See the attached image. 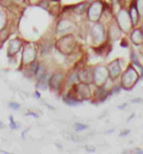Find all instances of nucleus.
<instances>
[{"label": "nucleus", "mask_w": 143, "mask_h": 154, "mask_svg": "<svg viewBox=\"0 0 143 154\" xmlns=\"http://www.w3.org/2000/svg\"><path fill=\"white\" fill-rule=\"evenodd\" d=\"M38 1H39V0H29V2H30L31 5H37Z\"/></svg>", "instance_id": "a878e982"}, {"label": "nucleus", "mask_w": 143, "mask_h": 154, "mask_svg": "<svg viewBox=\"0 0 143 154\" xmlns=\"http://www.w3.org/2000/svg\"><path fill=\"white\" fill-rule=\"evenodd\" d=\"M90 35L92 37L93 41V44L94 45H102L105 43L107 37V32L106 29H105V25L99 20L97 23H93V25L91 26V30H90Z\"/></svg>", "instance_id": "423d86ee"}, {"label": "nucleus", "mask_w": 143, "mask_h": 154, "mask_svg": "<svg viewBox=\"0 0 143 154\" xmlns=\"http://www.w3.org/2000/svg\"><path fill=\"white\" fill-rule=\"evenodd\" d=\"M87 128H88L87 125H84V124H80V123H75V124H74L75 131H82V130H86Z\"/></svg>", "instance_id": "5701e85b"}, {"label": "nucleus", "mask_w": 143, "mask_h": 154, "mask_svg": "<svg viewBox=\"0 0 143 154\" xmlns=\"http://www.w3.org/2000/svg\"><path fill=\"white\" fill-rule=\"evenodd\" d=\"M76 47L75 36L73 34H65L55 42V48L63 55L69 56Z\"/></svg>", "instance_id": "f03ea898"}, {"label": "nucleus", "mask_w": 143, "mask_h": 154, "mask_svg": "<svg viewBox=\"0 0 143 154\" xmlns=\"http://www.w3.org/2000/svg\"><path fill=\"white\" fill-rule=\"evenodd\" d=\"M0 128H5V125H4V124H2L1 122H0Z\"/></svg>", "instance_id": "cd10ccee"}, {"label": "nucleus", "mask_w": 143, "mask_h": 154, "mask_svg": "<svg viewBox=\"0 0 143 154\" xmlns=\"http://www.w3.org/2000/svg\"><path fill=\"white\" fill-rule=\"evenodd\" d=\"M116 22H117L118 26L120 28L122 32H124V34H129L131 31V29L134 28L132 23H131L130 14H129V11L126 8H124V7H122L118 11L117 17H116Z\"/></svg>", "instance_id": "0eeeda50"}, {"label": "nucleus", "mask_w": 143, "mask_h": 154, "mask_svg": "<svg viewBox=\"0 0 143 154\" xmlns=\"http://www.w3.org/2000/svg\"><path fill=\"white\" fill-rule=\"evenodd\" d=\"M128 11H129V14H130V18H131V23H132V26L135 28V26L138 24V22H140V18H141V16H140V13H138V10H137V7H136V4H135V1H134V2H131V5H130V8H129Z\"/></svg>", "instance_id": "2eb2a0df"}, {"label": "nucleus", "mask_w": 143, "mask_h": 154, "mask_svg": "<svg viewBox=\"0 0 143 154\" xmlns=\"http://www.w3.org/2000/svg\"><path fill=\"white\" fill-rule=\"evenodd\" d=\"M10 119H11V128H12V129H17V128H18V124H16V123L13 122L12 117H10Z\"/></svg>", "instance_id": "393cba45"}, {"label": "nucleus", "mask_w": 143, "mask_h": 154, "mask_svg": "<svg viewBox=\"0 0 143 154\" xmlns=\"http://www.w3.org/2000/svg\"><path fill=\"white\" fill-rule=\"evenodd\" d=\"M63 79H65L63 73H62L61 71H57V72L53 73L51 77L49 78V80H48V86L50 87L51 91H54V92H59V91L62 88Z\"/></svg>", "instance_id": "1a4fd4ad"}, {"label": "nucleus", "mask_w": 143, "mask_h": 154, "mask_svg": "<svg viewBox=\"0 0 143 154\" xmlns=\"http://www.w3.org/2000/svg\"><path fill=\"white\" fill-rule=\"evenodd\" d=\"M128 133H130V131H129V130H124V131H123V133H122L120 135H122V136H124V135H126Z\"/></svg>", "instance_id": "bb28decb"}, {"label": "nucleus", "mask_w": 143, "mask_h": 154, "mask_svg": "<svg viewBox=\"0 0 143 154\" xmlns=\"http://www.w3.org/2000/svg\"><path fill=\"white\" fill-rule=\"evenodd\" d=\"M37 55H38V49L36 44L31 42L24 43L23 51H22V67L26 68L31 63H34L37 59Z\"/></svg>", "instance_id": "20e7f679"}, {"label": "nucleus", "mask_w": 143, "mask_h": 154, "mask_svg": "<svg viewBox=\"0 0 143 154\" xmlns=\"http://www.w3.org/2000/svg\"><path fill=\"white\" fill-rule=\"evenodd\" d=\"M76 29V25L72 22L71 19L62 18L59 20L56 25V34L59 35H65V34H72Z\"/></svg>", "instance_id": "9d476101"}, {"label": "nucleus", "mask_w": 143, "mask_h": 154, "mask_svg": "<svg viewBox=\"0 0 143 154\" xmlns=\"http://www.w3.org/2000/svg\"><path fill=\"white\" fill-rule=\"evenodd\" d=\"M108 69L105 66H97L93 68V84L96 87H103L108 80Z\"/></svg>", "instance_id": "6e6552de"}, {"label": "nucleus", "mask_w": 143, "mask_h": 154, "mask_svg": "<svg viewBox=\"0 0 143 154\" xmlns=\"http://www.w3.org/2000/svg\"><path fill=\"white\" fill-rule=\"evenodd\" d=\"M6 23H7V18L4 11L0 10V30H2L4 28H6Z\"/></svg>", "instance_id": "412c9836"}, {"label": "nucleus", "mask_w": 143, "mask_h": 154, "mask_svg": "<svg viewBox=\"0 0 143 154\" xmlns=\"http://www.w3.org/2000/svg\"><path fill=\"white\" fill-rule=\"evenodd\" d=\"M141 31H142V34H143V24H142V26H141Z\"/></svg>", "instance_id": "c756f323"}, {"label": "nucleus", "mask_w": 143, "mask_h": 154, "mask_svg": "<svg viewBox=\"0 0 143 154\" xmlns=\"http://www.w3.org/2000/svg\"><path fill=\"white\" fill-rule=\"evenodd\" d=\"M87 7H88V4H87V2H82V4H79V5L74 6L73 11H74L76 14H84V13L87 11Z\"/></svg>", "instance_id": "6ab92c4d"}, {"label": "nucleus", "mask_w": 143, "mask_h": 154, "mask_svg": "<svg viewBox=\"0 0 143 154\" xmlns=\"http://www.w3.org/2000/svg\"><path fill=\"white\" fill-rule=\"evenodd\" d=\"M138 80H140L138 72L135 69L134 65H129L120 77V87L125 91H130L135 87Z\"/></svg>", "instance_id": "f257e3e1"}, {"label": "nucleus", "mask_w": 143, "mask_h": 154, "mask_svg": "<svg viewBox=\"0 0 143 154\" xmlns=\"http://www.w3.org/2000/svg\"><path fill=\"white\" fill-rule=\"evenodd\" d=\"M8 106H10L11 109H14V110H18V109L20 108V105H19L18 103H13V102H11V103L8 104Z\"/></svg>", "instance_id": "b1692460"}, {"label": "nucleus", "mask_w": 143, "mask_h": 154, "mask_svg": "<svg viewBox=\"0 0 143 154\" xmlns=\"http://www.w3.org/2000/svg\"><path fill=\"white\" fill-rule=\"evenodd\" d=\"M49 1H51V2H57V1H60V0H49Z\"/></svg>", "instance_id": "c85d7f7f"}, {"label": "nucleus", "mask_w": 143, "mask_h": 154, "mask_svg": "<svg viewBox=\"0 0 143 154\" xmlns=\"http://www.w3.org/2000/svg\"><path fill=\"white\" fill-rule=\"evenodd\" d=\"M35 77L37 80L48 77L45 65H43V63H38V67H37V71H36V73H35Z\"/></svg>", "instance_id": "a211bd4d"}, {"label": "nucleus", "mask_w": 143, "mask_h": 154, "mask_svg": "<svg viewBox=\"0 0 143 154\" xmlns=\"http://www.w3.org/2000/svg\"><path fill=\"white\" fill-rule=\"evenodd\" d=\"M105 10V5L102 0H94L92 4L88 5L87 7V20L90 23H97L100 20V18L103 17Z\"/></svg>", "instance_id": "39448f33"}, {"label": "nucleus", "mask_w": 143, "mask_h": 154, "mask_svg": "<svg viewBox=\"0 0 143 154\" xmlns=\"http://www.w3.org/2000/svg\"><path fill=\"white\" fill-rule=\"evenodd\" d=\"M108 94H110V91L105 90L104 86H103V87H97V91H96L94 97H96V100L97 102H103V100H105L107 97H108Z\"/></svg>", "instance_id": "f3484780"}, {"label": "nucleus", "mask_w": 143, "mask_h": 154, "mask_svg": "<svg viewBox=\"0 0 143 154\" xmlns=\"http://www.w3.org/2000/svg\"><path fill=\"white\" fill-rule=\"evenodd\" d=\"M135 4H136V7H137V10H138L140 16L143 17V0H136Z\"/></svg>", "instance_id": "4be33fe9"}, {"label": "nucleus", "mask_w": 143, "mask_h": 154, "mask_svg": "<svg viewBox=\"0 0 143 154\" xmlns=\"http://www.w3.org/2000/svg\"><path fill=\"white\" fill-rule=\"evenodd\" d=\"M108 69V77L111 80H117L119 75L122 74V61L116 59L113 61L110 62V65L107 66Z\"/></svg>", "instance_id": "9b49d317"}, {"label": "nucleus", "mask_w": 143, "mask_h": 154, "mask_svg": "<svg viewBox=\"0 0 143 154\" xmlns=\"http://www.w3.org/2000/svg\"><path fill=\"white\" fill-rule=\"evenodd\" d=\"M68 94L72 96L73 98H75L76 100H79V102L88 100L92 97V92H91L90 85L88 84L80 82V81H79V84L76 82V84L72 85V88Z\"/></svg>", "instance_id": "7ed1b4c3"}, {"label": "nucleus", "mask_w": 143, "mask_h": 154, "mask_svg": "<svg viewBox=\"0 0 143 154\" xmlns=\"http://www.w3.org/2000/svg\"><path fill=\"white\" fill-rule=\"evenodd\" d=\"M130 39L135 45H142L143 44V34L141 29H134L131 31Z\"/></svg>", "instance_id": "dca6fc26"}, {"label": "nucleus", "mask_w": 143, "mask_h": 154, "mask_svg": "<svg viewBox=\"0 0 143 154\" xmlns=\"http://www.w3.org/2000/svg\"><path fill=\"white\" fill-rule=\"evenodd\" d=\"M78 80L84 84H93V68L92 67H84L78 71Z\"/></svg>", "instance_id": "f8f14e48"}, {"label": "nucleus", "mask_w": 143, "mask_h": 154, "mask_svg": "<svg viewBox=\"0 0 143 154\" xmlns=\"http://www.w3.org/2000/svg\"><path fill=\"white\" fill-rule=\"evenodd\" d=\"M106 32H107L108 39L112 41V42L118 41V39L120 38V35H122V30H120V28L118 26L117 22H113V23H111V24L108 25V29H107Z\"/></svg>", "instance_id": "4468645a"}, {"label": "nucleus", "mask_w": 143, "mask_h": 154, "mask_svg": "<svg viewBox=\"0 0 143 154\" xmlns=\"http://www.w3.org/2000/svg\"><path fill=\"white\" fill-rule=\"evenodd\" d=\"M63 100H65V103H66L67 105H72V106H76V105H79V103H80L79 100H76L75 98H73L68 93L63 97Z\"/></svg>", "instance_id": "aec40b11"}, {"label": "nucleus", "mask_w": 143, "mask_h": 154, "mask_svg": "<svg viewBox=\"0 0 143 154\" xmlns=\"http://www.w3.org/2000/svg\"><path fill=\"white\" fill-rule=\"evenodd\" d=\"M23 47V42L19 38H14L12 39L10 43H8V47H7V57L8 59H12L13 56H16L18 54V51L22 49Z\"/></svg>", "instance_id": "ddd939ff"}]
</instances>
